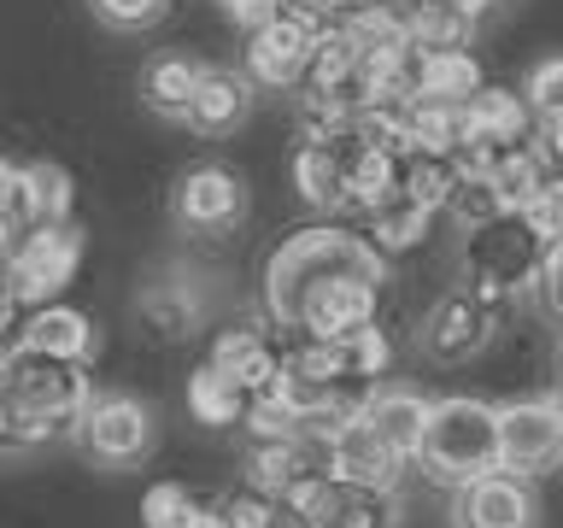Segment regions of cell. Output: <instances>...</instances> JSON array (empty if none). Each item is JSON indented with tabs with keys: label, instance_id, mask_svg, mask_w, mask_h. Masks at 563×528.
<instances>
[{
	"label": "cell",
	"instance_id": "obj_22",
	"mask_svg": "<svg viewBox=\"0 0 563 528\" xmlns=\"http://www.w3.org/2000/svg\"><path fill=\"white\" fill-rule=\"evenodd\" d=\"M457 176H464V165H457V153H422V147H405L399 153V194L422 211H446Z\"/></svg>",
	"mask_w": 563,
	"mask_h": 528
},
{
	"label": "cell",
	"instance_id": "obj_41",
	"mask_svg": "<svg viewBox=\"0 0 563 528\" xmlns=\"http://www.w3.org/2000/svg\"><path fill=\"white\" fill-rule=\"evenodd\" d=\"M18 235H24V229H18V223L7 218V206H0V264L12 258V246H18Z\"/></svg>",
	"mask_w": 563,
	"mask_h": 528
},
{
	"label": "cell",
	"instance_id": "obj_33",
	"mask_svg": "<svg viewBox=\"0 0 563 528\" xmlns=\"http://www.w3.org/2000/svg\"><path fill=\"white\" fill-rule=\"evenodd\" d=\"M211 510H218V528H271L276 522V499H264L246 482L229 493H211Z\"/></svg>",
	"mask_w": 563,
	"mask_h": 528
},
{
	"label": "cell",
	"instance_id": "obj_18",
	"mask_svg": "<svg viewBox=\"0 0 563 528\" xmlns=\"http://www.w3.org/2000/svg\"><path fill=\"white\" fill-rule=\"evenodd\" d=\"M18 346L53 352V359L95 364L100 329H95V317H88V311L65 306V299H47V306H24V311H18Z\"/></svg>",
	"mask_w": 563,
	"mask_h": 528
},
{
	"label": "cell",
	"instance_id": "obj_23",
	"mask_svg": "<svg viewBox=\"0 0 563 528\" xmlns=\"http://www.w3.org/2000/svg\"><path fill=\"white\" fill-rule=\"evenodd\" d=\"M405 42L417 53H440V47H470L475 18L457 0H405Z\"/></svg>",
	"mask_w": 563,
	"mask_h": 528
},
{
	"label": "cell",
	"instance_id": "obj_2",
	"mask_svg": "<svg viewBox=\"0 0 563 528\" xmlns=\"http://www.w3.org/2000/svg\"><path fill=\"white\" fill-rule=\"evenodd\" d=\"M411 464L440 487H457L482 470H499V405H487L475 394L429 399Z\"/></svg>",
	"mask_w": 563,
	"mask_h": 528
},
{
	"label": "cell",
	"instance_id": "obj_32",
	"mask_svg": "<svg viewBox=\"0 0 563 528\" xmlns=\"http://www.w3.org/2000/svg\"><path fill=\"white\" fill-rule=\"evenodd\" d=\"M446 218L457 229H482L493 218H505V200H499V188H493L482 170H464V176H457V188H452V200H446Z\"/></svg>",
	"mask_w": 563,
	"mask_h": 528
},
{
	"label": "cell",
	"instance_id": "obj_16",
	"mask_svg": "<svg viewBox=\"0 0 563 528\" xmlns=\"http://www.w3.org/2000/svg\"><path fill=\"white\" fill-rule=\"evenodd\" d=\"M7 218L18 229H47V223H70V211H77V183H70L65 165H53V158H24V165H12V183H7Z\"/></svg>",
	"mask_w": 563,
	"mask_h": 528
},
{
	"label": "cell",
	"instance_id": "obj_3",
	"mask_svg": "<svg viewBox=\"0 0 563 528\" xmlns=\"http://www.w3.org/2000/svg\"><path fill=\"white\" fill-rule=\"evenodd\" d=\"M545 264V235L522 211H505L482 229H464V282L457 288L493 299V306H510L517 294L534 288Z\"/></svg>",
	"mask_w": 563,
	"mask_h": 528
},
{
	"label": "cell",
	"instance_id": "obj_9",
	"mask_svg": "<svg viewBox=\"0 0 563 528\" xmlns=\"http://www.w3.org/2000/svg\"><path fill=\"white\" fill-rule=\"evenodd\" d=\"M246 211H253L246 176L229 165H194V170H183V183L170 194V218L188 235H229V229L246 223Z\"/></svg>",
	"mask_w": 563,
	"mask_h": 528
},
{
	"label": "cell",
	"instance_id": "obj_43",
	"mask_svg": "<svg viewBox=\"0 0 563 528\" xmlns=\"http://www.w3.org/2000/svg\"><path fill=\"white\" fill-rule=\"evenodd\" d=\"M7 183H12V158L0 153V200H7Z\"/></svg>",
	"mask_w": 563,
	"mask_h": 528
},
{
	"label": "cell",
	"instance_id": "obj_21",
	"mask_svg": "<svg viewBox=\"0 0 563 528\" xmlns=\"http://www.w3.org/2000/svg\"><path fill=\"white\" fill-rule=\"evenodd\" d=\"M482 176H487L493 188H499L505 211H522L545 183H552L558 170H552V158L540 153V141L528 135V141H517V147H499V153H493L487 165H482Z\"/></svg>",
	"mask_w": 563,
	"mask_h": 528
},
{
	"label": "cell",
	"instance_id": "obj_10",
	"mask_svg": "<svg viewBox=\"0 0 563 528\" xmlns=\"http://www.w3.org/2000/svg\"><path fill=\"white\" fill-rule=\"evenodd\" d=\"M563 464V405L552 399H517L499 405V470L540 482Z\"/></svg>",
	"mask_w": 563,
	"mask_h": 528
},
{
	"label": "cell",
	"instance_id": "obj_6",
	"mask_svg": "<svg viewBox=\"0 0 563 528\" xmlns=\"http://www.w3.org/2000/svg\"><path fill=\"white\" fill-rule=\"evenodd\" d=\"M95 394V376L88 364L77 359H53V352H30V346H12V364H7V382H0V399L12 411H35V417H53V422H77V411Z\"/></svg>",
	"mask_w": 563,
	"mask_h": 528
},
{
	"label": "cell",
	"instance_id": "obj_17",
	"mask_svg": "<svg viewBox=\"0 0 563 528\" xmlns=\"http://www.w3.org/2000/svg\"><path fill=\"white\" fill-rule=\"evenodd\" d=\"M253 100H258V88L246 82V70L235 65H200V82H194V95H188V112L183 123L188 130H200V135H235L246 118H253Z\"/></svg>",
	"mask_w": 563,
	"mask_h": 528
},
{
	"label": "cell",
	"instance_id": "obj_26",
	"mask_svg": "<svg viewBox=\"0 0 563 528\" xmlns=\"http://www.w3.org/2000/svg\"><path fill=\"white\" fill-rule=\"evenodd\" d=\"M188 417L200 422V429H241L246 394L235 387V376H223L218 364H194L188 370Z\"/></svg>",
	"mask_w": 563,
	"mask_h": 528
},
{
	"label": "cell",
	"instance_id": "obj_20",
	"mask_svg": "<svg viewBox=\"0 0 563 528\" xmlns=\"http://www.w3.org/2000/svg\"><path fill=\"white\" fill-rule=\"evenodd\" d=\"M358 417H364L394 452L411 458V452H417V435H422V417H429V394H417V387H405V382H376V387L364 394Z\"/></svg>",
	"mask_w": 563,
	"mask_h": 528
},
{
	"label": "cell",
	"instance_id": "obj_25",
	"mask_svg": "<svg viewBox=\"0 0 563 528\" xmlns=\"http://www.w3.org/2000/svg\"><path fill=\"white\" fill-rule=\"evenodd\" d=\"M482 59L470 47H440V53H417V100H457L464 106L482 88Z\"/></svg>",
	"mask_w": 563,
	"mask_h": 528
},
{
	"label": "cell",
	"instance_id": "obj_46",
	"mask_svg": "<svg viewBox=\"0 0 563 528\" xmlns=\"http://www.w3.org/2000/svg\"><path fill=\"white\" fill-rule=\"evenodd\" d=\"M558 394H563V346H558Z\"/></svg>",
	"mask_w": 563,
	"mask_h": 528
},
{
	"label": "cell",
	"instance_id": "obj_45",
	"mask_svg": "<svg viewBox=\"0 0 563 528\" xmlns=\"http://www.w3.org/2000/svg\"><path fill=\"white\" fill-rule=\"evenodd\" d=\"M0 452H7V399H0Z\"/></svg>",
	"mask_w": 563,
	"mask_h": 528
},
{
	"label": "cell",
	"instance_id": "obj_31",
	"mask_svg": "<svg viewBox=\"0 0 563 528\" xmlns=\"http://www.w3.org/2000/svg\"><path fill=\"white\" fill-rule=\"evenodd\" d=\"M141 317L158 341H183V334L200 329V299L194 288H176V282H158V288L141 294Z\"/></svg>",
	"mask_w": 563,
	"mask_h": 528
},
{
	"label": "cell",
	"instance_id": "obj_35",
	"mask_svg": "<svg viewBox=\"0 0 563 528\" xmlns=\"http://www.w3.org/2000/svg\"><path fill=\"white\" fill-rule=\"evenodd\" d=\"M95 12L112 30H153L170 12V0H95Z\"/></svg>",
	"mask_w": 563,
	"mask_h": 528
},
{
	"label": "cell",
	"instance_id": "obj_8",
	"mask_svg": "<svg viewBox=\"0 0 563 528\" xmlns=\"http://www.w3.org/2000/svg\"><path fill=\"white\" fill-rule=\"evenodd\" d=\"M505 323V306L470 294V288H452L440 294L429 311H422V329H417V346L429 352L434 364H470L493 346V334Z\"/></svg>",
	"mask_w": 563,
	"mask_h": 528
},
{
	"label": "cell",
	"instance_id": "obj_5",
	"mask_svg": "<svg viewBox=\"0 0 563 528\" xmlns=\"http://www.w3.org/2000/svg\"><path fill=\"white\" fill-rule=\"evenodd\" d=\"M323 30H329V18H317V12L288 7V0H282V7L264 18V24L246 30V47H241L246 82H253V88H271V95H294Z\"/></svg>",
	"mask_w": 563,
	"mask_h": 528
},
{
	"label": "cell",
	"instance_id": "obj_44",
	"mask_svg": "<svg viewBox=\"0 0 563 528\" xmlns=\"http://www.w3.org/2000/svg\"><path fill=\"white\" fill-rule=\"evenodd\" d=\"M457 7H464V12H470V18H482V12H487V7H493V0H457Z\"/></svg>",
	"mask_w": 563,
	"mask_h": 528
},
{
	"label": "cell",
	"instance_id": "obj_13",
	"mask_svg": "<svg viewBox=\"0 0 563 528\" xmlns=\"http://www.w3.org/2000/svg\"><path fill=\"white\" fill-rule=\"evenodd\" d=\"M534 135V112L517 88H499V82H482L475 95L464 100V147H457V165L464 170H482L499 147H517V141Z\"/></svg>",
	"mask_w": 563,
	"mask_h": 528
},
{
	"label": "cell",
	"instance_id": "obj_7",
	"mask_svg": "<svg viewBox=\"0 0 563 528\" xmlns=\"http://www.w3.org/2000/svg\"><path fill=\"white\" fill-rule=\"evenodd\" d=\"M82 229L77 223H47V229H24L7 258V282L18 294V306H47L59 299L82 271Z\"/></svg>",
	"mask_w": 563,
	"mask_h": 528
},
{
	"label": "cell",
	"instance_id": "obj_40",
	"mask_svg": "<svg viewBox=\"0 0 563 528\" xmlns=\"http://www.w3.org/2000/svg\"><path fill=\"white\" fill-rule=\"evenodd\" d=\"M18 294H12V282H7V264H0V334H18Z\"/></svg>",
	"mask_w": 563,
	"mask_h": 528
},
{
	"label": "cell",
	"instance_id": "obj_11",
	"mask_svg": "<svg viewBox=\"0 0 563 528\" xmlns=\"http://www.w3.org/2000/svg\"><path fill=\"white\" fill-rule=\"evenodd\" d=\"M288 510H299L306 528H399V499L387 487H358L341 475L306 482L294 499H282Z\"/></svg>",
	"mask_w": 563,
	"mask_h": 528
},
{
	"label": "cell",
	"instance_id": "obj_29",
	"mask_svg": "<svg viewBox=\"0 0 563 528\" xmlns=\"http://www.w3.org/2000/svg\"><path fill=\"white\" fill-rule=\"evenodd\" d=\"M429 223H434V211H422V206L405 200V194H394V200H382L376 211H364V241L376 246L382 258H394V253H411V246L429 235Z\"/></svg>",
	"mask_w": 563,
	"mask_h": 528
},
{
	"label": "cell",
	"instance_id": "obj_4",
	"mask_svg": "<svg viewBox=\"0 0 563 528\" xmlns=\"http://www.w3.org/2000/svg\"><path fill=\"white\" fill-rule=\"evenodd\" d=\"M70 440L82 447L88 464L100 470H135L158 447V411L135 394H88V405L70 422Z\"/></svg>",
	"mask_w": 563,
	"mask_h": 528
},
{
	"label": "cell",
	"instance_id": "obj_14",
	"mask_svg": "<svg viewBox=\"0 0 563 528\" xmlns=\"http://www.w3.org/2000/svg\"><path fill=\"white\" fill-rule=\"evenodd\" d=\"M206 364H218L223 376H235V387L246 399L276 394L282 387V334L264 323V311H258L253 323H229V329L211 334Z\"/></svg>",
	"mask_w": 563,
	"mask_h": 528
},
{
	"label": "cell",
	"instance_id": "obj_37",
	"mask_svg": "<svg viewBox=\"0 0 563 528\" xmlns=\"http://www.w3.org/2000/svg\"><path fill=\"white\" fill-rule=\"evenodd\" d=\"M534 288H540V306L563 323V241H558V246H545V264H540Z\"/></svg>",
	"mask_w": 563,
	"mask_h": 528
},
{
	"label": "cell",
	"instance_id": "obj_12",
	"mask_svg": "<svg viewBox=\"0 0 563 528\" xmlns=\"http://www.w3.org/2000/svg\"><path fill=\"white\" fill-rule=\"evenodd\" d=\"M452 528H540V493L528 475L482 470L452 487Z\"/></svg>",
	"mask_w": 563,
	"mask_h": 528
},
{
	"label": "cell",
	"instance_id": "obj_34",
	"mask_svg": "<svg viewBox=\"0 0 563 528\" xmlns=\"http://www.w3.org/2000/svg\"><path fill=\"white\" fill-rule=\"evenodd\" d=\"M522 100H528V112H534V123L563 118V53H552V59H540L534 70H528Z\"/></svg>",
	"mask_w": 563,
	"mask_h": 528
},
{
	"label": "cell",
	"instance_id": "obj_38",
	"mask_svg": "<svg viewBox=\"0 0 563 528\" xmlns=\"http://www.w3.org/2000/svg\"><path fill=\"white\" fill-rule=\"evenodd\" d=\"M276 7H282V0H218V12H223L235 30H253V24H264V18H271Z\"/></svg>",
	"mask_w": 563,
	"mask_h": 528
},
{
	"label": "cell",
	"instance_id": "obj_39",
	"mask_svg": "<svg viewBox=\"0 0 563 528\" xmlns=\"http://www.w3.org/2000/svg\"><path fill=\"white\" fill-rule=\"evenodd\" d=\"M534 141H540V153L552 158V170L563 176V118H540L534 123Z\"/></svg>",
	"mask_w": 563,
	"mask_h": 528
},
{
	"label": "cell",
	"instance_id": "obj_24",
	"mask_svg": "<svg viewBox=\"0 0 563 528\" xmlns=\"http://www.w3.org/2000/svg\"><path fill=\"white\" fill-rule=\"evenodd\" d=\"M194 82H200V59H188V53H158V59L141 65V106L158 118H170V123H183Z\"/></svg>",
	"mask_w": 563,
	"mask_h": 528
},
{
	"label": "cell",
	"instance_id": "obj_27",
	"mask_svg": "<svg viewBox=\"0 0 563 528\" xmlns=\"http://www.w3.org/2000/svg\"><path fill=\"white\" fill-rule=\"evenodd\" d=\"M334 24L346 30V42L358 47V53L411 47V42H405V12H399V0H352V7L334 12Z\"/></svg>",
	"mask_w": 563,
	"mask_h": 528
},
{
	"label": "cell",
	"instance_id": "obj_30",
	"mask_svg": "<svg viewBox=\"0 0 563 528\" xmlns=\"http://www.w3.org/2000/svg\"><path fill=\"white\" fill-rule=\"evenodd\" d=\"M405 147L457 153L464 147V106L457 100H411L405 106Z\"/></svg>",
	"mask_w": 563,
	"mask_h": 528
},
{
	"label": "cell",
	"instance_id": "obj_36",
	"mask_svg": "<svg viewBox=\"0 0 563 528\" xmlns=\"http://www.w3.org/2000/svg\"><path fill=\"white\" fill-rule=\"evenodd\" d=\"M522 218L545 235V246H558V241H563V176H552V183H545L534 200L522 206Z\"/></svg>",
	"mask_w": 563,
	"mask_h": 528
},
{
	"label": "cell",
	"instance_id": "obj_42",
	"mask_svg": "<svg viewBox=\"0 0 563 528\" xmlns=\"http://www.w3.org/2000/svg\"><path fill=\"white\" fill-rule=\"evenodd\" d=\"M288 7H306V12H317V18H334L341 7H352V0H288Z\"/></svg>",
	"mask_w": 563,
	"mask_h": 528
},
{
	"label": "cell",
	"instance_id": "obj_1",
	"mask_svg": "<svg viewBox=\"0 0 563 528\" xmlns=\"http://www.w3.org/2000/svg\"><path fill=\"white\" fill-rule=\"evenodd\" d=\"M334 276H358V282H387V258L364 241V229L346 223H306L294 235H282L271 253H264L258 271V311L276 334L294 329V311L311 288H323Z\"/></svg>",
	"mask_w": 563,
	"mask_h": 528
},
{
	"label": "cell",
	"instance_id": "obj_15",
	"mask_svg": "<svg viewBox=\"0 0 563 528\" xmlns=\"http://www.w3.org/2000/svg\"><path fill=\"white\" fill-rule=\"evenodd\" d=\"M382 311V288L358 276H334L323 288H311L294 311V334H317V341H346L364 323H376Z\"/></svg>",
	"mask_w": 563,
	"mask_h": 528
},
{
	"label": "cell",
	"instance_id": "obj_28",
	"mask_svg": "<svg viewBox=\"0 0 563 528\" xmlns=\"http://www.w3.org/2000/svg\"><path fill=\"white\" fill-rule=\"evenodd\" d=\"M141 528H218L211 493H194L188 482H153L141 493Z\"/></svg>",
	"mask_w": 563,
	"mask_h": 528
},
{
	"label": "cell",
	"instance_id": "obj_19",
	"mask_svg": "<svg viewBox=\"0 0 563 528\" xmlns=\"http://www.w3.org/2000/svg\"><path fill=\"white\" fill-rule=\"evenodd\" d=\"M329 447H334V475H341V482H358V487H387V493H399V475L411 470V458L387 447V440L369 429L358 411H352L341 429L329 435Z\"/></svg>",
	"mask_w": 563,
	"mask_h": 528
}]
</instances>
